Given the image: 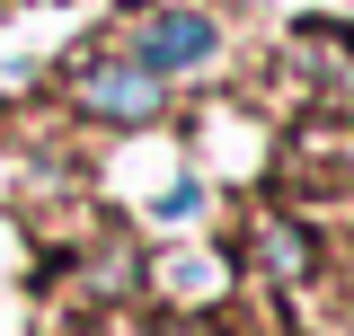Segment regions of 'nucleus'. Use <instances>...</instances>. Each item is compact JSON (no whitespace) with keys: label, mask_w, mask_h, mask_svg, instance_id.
Masks as SVG:
<instances>
[{"label":"nucleus","mask_w":354,"mask_h":336,"mask_svg":"<svg viewBox=\"0 0 354 336\" xmlns=\"http://www.w3.org/2000/svg\"><path fill=\"white\" fill-rule=\"evenodd\" d=\"M213 44H221V36H213L204 9H151V18H133L124 62H133V71H151V80H177V71H204Z\"/></svg>","instance_id":"1"},{"label":"nucleus","mask_w":354,"mask_h":336,"mask_svg":"<svg viewBox=\"0 0 354 336\" xmlns=\"http://www.w3.org/2000/svg\"><path fill=\"white\" fill-rule=\"evenodd\" d=\"M71 106L97 115V124H151V115H160V80L133 71L124 53H106V62H80V71H71Z\"/></svg>","instance_id":"2"},{"label":"nucleus","mask_w":354,"mask_h":336,"mask_svg":"<svg viewBox=\"0 0 354 336\" xmlns=\"http://www.w3.org/2000/svg\"><path fill=\"white\" fill-rule=\"evenodd\" d=\"M248 256H257V274H274V283H310V230L301 221H274L266 212L257 230H248Z\"/></svg>","instance_id":"3"},{"label":"nucleus","mask_w":354,"mask_h":336,"mask_svg":"<svg viewBox=\"0 0 354 336\" xmlns=\"http://www.w3.org/2000/svg\"><path fill=\"white\" fill-rule=\"evenodd\" d=\"M160 283H169V292H213L221 265H213V256H195V248H177V256H160Z\"/></svg>","instance_id":"4"}]
</instances>
